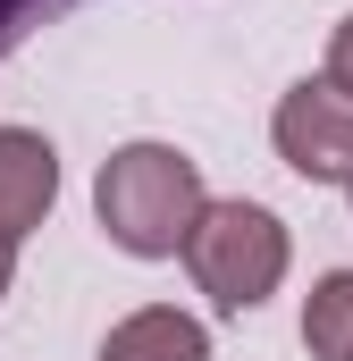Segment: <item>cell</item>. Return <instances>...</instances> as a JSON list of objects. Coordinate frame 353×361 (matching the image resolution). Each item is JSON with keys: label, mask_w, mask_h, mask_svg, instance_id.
Returning a JSON list of instances; mask_svg holds the SVG:
<instances>
[{"label": "cell", "mask_w": 353, "mask_h": 361, "mask_svg": "<svg viewBox=\"0 0 353 361\" xmlns=\"http://www.w3.org/2000/svg\"><path fill=\"white\" fill-rule=\"evenodd\" d=\"M202 202H210L202 160L176 143H118L92 177V219L126 261H176Z\"/></svg>", "instance_id": "6da1fadb"}, {"label": "cell", "mask_w": 353, "mask_h": 361, "mask_svg": "<svg viewBox=\"0 0 353 361\" xmlns=\"http://www.w3.org/2000/svg\"><path fill=\"white\" fill-rule=\"evenodd\" d=\"M176 261H185L193 286L210 294V311L244 319V311H261L269 294L286 286V269H294V235H286V219H277L269 202L227 193V202H202V219H193V235H185Z\"/></svg>", "instance_id": "7a4b0ae2"}, {"label": "cell", "mask_w": 353, "mask_h": 361, "mask_svg": "<svg viewBox=\"0 0 353 361\" xmlns=\"http://www.w3.org/2000/svg\"><path fill=\"white\" fill-rule=\"evenodd\" d=\"M269 143L303 185H353V101L328 76L286 85L269 109Z\"/></svg>", "instance_id": "3957f363"}, {"label": "cell", "mask_w": 353, "mask_h": 361, "mask_svg": "<svg viewBox=\"0 0 353 361\" xmlns=\"http://www.w3.org/2000/svg\"><path fill=\"white\" fill-rule=\"evenodd\" d=\"M59 202V152L34 126H0V244L17 252Z\"/></svg>", "instance_id": "277c9868"}, {"label": "cell", "mask_w": 353, "mask_h": 361, "mask_svg": "<svg viewBox=\"0 0 353 361\" xmlns=\"http://www.w3.org/2000/svg\"><path fill=\"white\" fill-rule=\"evenodd\" d=\"M101 361H210V328L176 302H143L101 336Z\"/></svg>", "instance_id": "5b68a950"}, {"label": "cell", "mask_w": 353, "mask_h": 361, "mask_svg": "<svg viewBox=\"0 0 353 361\" xmlns=\"http://www.w3.org/2000/svg\"><path fill=\"white\" fill-rule=\"evenodd\" d=\"M303 345H311V361L353 353V269L311 277V294H303Z\"/></svg>", "instance_id": "8992f818"}, {"label": "cell", "mask_w": 353, "mask_h": 361, "mask_svg": "<svg viewBox=\"0 0 353 361\" xmlns=\"http://www.w3.org/2000/svg\"><path fill=\"white\" fill-rule=\"evenodd\" d=\"M320 76L353 101V17H337V34H328V68H320Z\"/></svg>", "instance_id": "52a82bcc"}, {"label": "cell", "mask_w": 353, "mask_h": 361, "mask_svg": "<svg viewBox=\"0 0 353 361\" xmlns=\"http://www.w3.org/2000/svg\"><path fill=\"white\" fill-rule=\"evenodd\" d=\"M8 286H17V252L0 244V302H8Z\"/></svg>", "instance_id": "ba28073f"}, {"label": "cell", "mask_w": 353, "mask_h": 361, "mask_svg": "<svg viewBox=\"0 0 353 361\" xmlns=\"http://www.w3.org/2000/svg\"><path fill=\"white\" fill-rule=\"evenodd\" d=\"M345 193H353V185H345Z\"/></svg>", "instance_id": "9c48e42d"}, {"label": "cell", "mask_w": 353, "mask_h": 361, "mask_svg": "<svg viewBox=\"0 0 353 361\" xmlns=\"http://www.w3.org/2000/svg\"><path fill=\"white\" fill-rule=\"evenodd\" d=\"M345 361H353V353H345Z\"/></svg>", "instance_id": "30bf717a"}]
</instances>
